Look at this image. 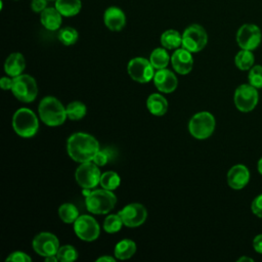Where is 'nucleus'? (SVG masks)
Masks as SVG:
<instances>
[{"label":"nucleus","instance_id":"nucleus-1","mask_svg":"<svg viewBox=\"0 0 262 262\" xmlns=\"http://www.w3.org/2000/svg\"><path fill=\"white\" fill-rule=\"evenodd\" d=\"M99 149L97 139L85 132L73 133L67 140L68 155L78 163L92 161Z\"/></svg>","mask_w":262,"mask_h":262},{"label":"nucleus","instance_id":"nucleus-2","mask_svg":"<svg viewBox=\"0 0 262 262\" xmlns=\"http://www.w3.org/2000/svg\"><path fill=\"white\" fill-rule=\"evenodd\" d=\"M38 114L41 121L49 127H57L64 123L68 118L63 104L54 96H45L38 106Z\"/></svg>","mask_w":262,"mask_h":262},{"label":"nucleus","instance_id":"nucleus-3","mask_svg":"<svg viewBox=\"0 0 262 262\" xmlns=\"http://www.w3.org/2000/svg\"><path fill=\"white\" fill-rule=\"evenodd\" d=\"M117 204V196L112 190L104 188L90 190L85 195V205L87 210L95 215L110 213Z\"/></svg>","mask_w":262,"mask_h":262},{"label":"nucleus","instance_id":"nucleus-4","mask_svg":"<svg viewBox=\"0 0 262 262\" xmlns=\"http://www.w3.org/2000/svg\"><path fill=\"white\" fill-rule=\"evenodd\" d=\"M12 128L18 136L30 138L37 134L39 120L32 110L20 107L12 116Z\"/></svg>","mask_w":262,"mask_h":262},{"label":"nucleus","instance_id":"nucleus-5","mask_svg":"<svg viewBox=\"0 0 262 262\" xmlns=\"http://www.w3.org/2000/svg\"><path fill=\"white\" fill-rule=\"evenodd\" d=\"M216 126L214 116L209 112H199L194 114L188 122L189 133L196 139L203 140L209 138Z\"/></svg>","mask_w":262,"mask_h":262},{"label":"nucleus","instance_id":"nucleus-6","mask_svg":"<svg viewBox=\"0 0 262 262\" xmlns=\"http://www.w3.org/2000/svg\"><path fill=\"white\" fill-rule=\"evenodd\" d=\"M11 92L19 101L25 103L32 102L38 95L37 82L32 76L21 74L13 78Z\"/></svg>","mask_w":262,"mask_h":262},{"label":"nucleus","instance_id":"nucleus-7","mask_svg":"<svg viewBox=\"0 0 262 262\" xmlns=\"http://www.w3.org/2000/svg\"><path fill=\"white\" fill-rule=\"evenodd\" d=\"M208 43V34L204 27L198 24H192L185 28L182 33V45L181 47L196 53L203 50Z\"/></svg>","mask_w":262,"mask_h":262},{"label":"nucleus","instance_id":"nucleus-8","mask_svg":"<svg viewBox=\"0 0 262 262\" xmlns=\"http://www.w3.org/2000/svg\"><path fill=\"white\" fill-rule=\"evenodd\" d=\"M100 177L99 167L92 161L80 163L75 172L76 181L82 188H95L100 182Z\"/></svg>","mask_w":262,"mask_h":262},{"label":"nucleus","instance_id":"nucleus-9","mask_svg":"<svg viewBox=\"0 0 262 262\" xmlns=\"http://www.w3.org/2000/svg\"><path fill=\"white\" fill-rule=\"evenodd\" d=\"M259 100V94L257 88L251 84L239 85L233 95V101L236 108L243 113L251 112L255 108Z\"/></svg>","mask_w":262,"mask_h":262},{"label":"nucleus","instance_id":"nucleus-10","mask_svg":"<svg viewBox=\"0 0 262 262\" xmlns=\"http://www.w3.org/2000/svg\"><path fill=\"white\" fill-rule=\"evenodd\" d=\"M128 75L132 80L138 83H148L154 79L155 68L149 59L144 57H134L127 64Z\"/></svg>","mask_w":262,"mask_h":262},{"label":"nucleus","instance_id":"nucleus-11","mask_svg":"<svg viewBox=\"0 0 262 262\" xmlns=\"http://www.w3.org/2000/svg\"><path fill=\"white\" fill-rule=\"evenodd\" d=\"M74 231L76 235L85 242H93L100 234L98 222L90 215H81L74 222Z\"/></svg>","mask_w":262,"mask_h":262},{"label":"nucleus","instance_id":"nucleus-12","mask_svg":"<svg viewBox=\"0 0 262 262\" xmlns=\"http://www.w3.org/2000/svg\"><path fill=\"white\" fill-rule=\"evenodd\" d=\"M261 40V30L254 24H245L236 32V42L241 49L254 50L260 45Z\"/></svg>","mask_w":262,"mask_h":262},{"label":"nucleus","instance_id":"nucleus-13","mask_svg":"<svg viewBox=\"0 0 262 262\" xmlns=\"http://www.w3.org/2000/svg\"><path fill=\"white\" fill-rule=\"evenodd\" d=\"M32 247L34 251L42 257L56 255L59 249V241L57 236L51 232H40L33 238Z\"/></svg>","mask_w":262,"mask_h":262},{"label":"nucleus","instance_id":"nucleus-14","mask_svg":"<svg viewBox=\"0 0 262 262\" xmlns=\"http://www.w3.org/2000/svg\"><path fill=\"white\" fill-rule=\"evenodd\" d=\"M119 215L125 226L137 227L145 222L147 218V210L139 203H131L119 211Z\"/></svg>","mask_w":262,"mask_h":262},{"label":"nucleus","instance_id":"nucleus-15","mask_svg":"<svg viewBox=\"0 0 262 262\" xmlns=\"http://www.w3.org/2000/svg\"><path fill=\"white\" fill-rule=\"evenodd\" d=\"M171 64L173 70L180 75H187L193 67V58L191 52L183 47L174 50L171 55Z\"/></svg>","mask_w":262,"mask_h":262},{"label":"nucleus","instance_id":"nucleus-16","mask_svg":"<svg viewBox=\"0 0 262 262\" xmlns=\"http://www.w3.org/2000/svg\"><path fill=\"white\" fill-rule=\"evenodd\" d=\"M152 80L156 88L163 93H171L175 91L178 86V79L176 75L167 68L157 70Z\"/></svg>","mask_w":262,"mask_h":262},{"label":"nucleus","instance_id":"nucleus-17","mask_svg":"<svg viewBox=\"0 0 262 262\" xmlns=\"http://www.w3.org/2000/svg\"><path fill=\"white\" fill-rule=\"evenodd\" d=\"M103 24L113 32H119L126 26L125 12L117 6H110L103 12Z\"/></svg>","mask_w":262,"mask_h":262},{"label":"nucleus","instance_id":"nucleus-18","mask_svg":"<svg viewBox=\"0 0 262 262\" xmlns=\"http://www.w3.org/2000/svg\"><path fill=\"white\" fill-rule=\"evenodd\" d=\"M250 180V171L243 165L237 164L232 166L227 172V183L228 185L235 190L244 188Z\"/></svg>","mask_w":262,"mask_h":262},{"label":"nucleus","instance_id":"nucleus-19","mask_svg":"<svg viewBox=\"0 0 262 262\" xmlns=\"http://www.w3.org/2000/svg\"><path fill=\"white\" fill-rule=\"evenodd\" d=\"M40 23L46 30L56 31L60 29V26L62 24V15L55 8V6L46 7L40 13Z\"/></svg>","mask_w":262,"mask_h":262},{"label":"nucleus","instance_id":"nucleus-20","mask_svg":"<svg viewBox=\"0 0 262 262\" xmlns=\"http://www.w3.org/2000/svg\"><path fill=\"white\" fill-rule=\"evenodd\" d=\"M26 69V59L19 52H13L7 56L4 62V72L7 76L14 78L23 74Z\"/></svg>","mask_w":262,"mask_h":262},{"label":"nucleus","instance_id":"nucleus-21","mask_svg":"<svg viewBox=\"0 0 262 262\" xmlns=\"http://www.w3.org/2000/svg\"><path fill=\"white\" fill-rule=\"evenodd\" d=\"M146 107L151 115L162 117L168 111V101L162 94L152 93L146 99Z\"/></svg>","mask_w":262,"mask_h":262},{"label":"nucleus","instance_id":"nucleus-22","mask_svg":"<svg viewBox=\"0 0 262 262\" xmlns=\"http://www.w3.org/2000/svg\"><path fill=\"white\" fill-rule=\"evenodd\" d=\"M54 6L62 16L72 17L81 11L82 2L81 0H55Z\"/></svg>","mask_w":262,"mask_h":262},{"label":"nucleus","instance_id":"nucleus-23","mask_svg":"<svg viewBox=\"0 0 262 262\" xmlns=\"http://www.w3.org/2000/svg\"><path fill=\"white\" fill-rule=\"evenodd\" d=\"M161 45L168 50H175L182 45V34L174 29L166 30L160 37Z\"/></svg>","mask_w":262,"mask_h":262},{"label":"nucleus","instance_id":"nucleus-24","mask_svg":"<svg viewBox=\"0 0 262 262\" xmlns=\"http://www.w3.org/2000/svg\"><path fill=\"white\" fill-rule=\"evenodd\" d=\"M136 252V244L134 241L124 238L117 243L114 249L115 257L119 260H127L131 258Z\"/></svg>","mask_w":262,"mask_h":262},{"label":"nucleus","instance_id":"nucleus-25","mask_svg":"<svg viewBox=\"0 0 262 262\" xmlns=\"http://www.w3.org/2000/svg\"><path fill=\"white\" fill-rule=\"evenodd\" d=\"M168 49L162 47L155 48L150 55H149V61L151 66L155 68V70H161L167 68L169 62L171 61V56L169 55Z\"/></svg>","mask_w":262,"mask_h":262},{"label":"nucleus","instance_id":"nucleus-26","mask_svg":"<svg viewBox=\"0 0 262 262\" xmlns=\"http://www.w3.org/2000/svg\"><path fill=\"white\" fill-rule=\"evenodd\" d=\"M58 216L62 222L67 224H71V223H74L80 215H79L78 208L74 204L64 203L60 205L58 208Z\"/></svg>","mask_w":262,"mask_h":262},{"label":"nucleus","instance_id":"nucleus-27","mask_svg":"<svg viewBox=\"0 0 262 262\" xmlns=\"http://www.w3.org/2000/svg\"><path fill=\"white\" fill-rule=\"evenodd\" d=\"M254 61L255 57L252 50L241 49L234 57V63L236 68L242 71L250 70L254 66Z\"/></svg>","mask_w":262,"mask_h":262},{"label":"nucleus","instance_id":"nucleus-28","mask_svg":"<svg viewBox=\"0 0 262 262\" xmlns=\"http://www.w3.org/2000/svg\"><path fill=\"white\" fill-rule=\"evenodd\" d=\"M100 186L107 190H115L121 184V178L119 174L115 171H106L101 174L100 177Z\"/></svg>","mask_w":262,"mask_h":262},{"label":"nucleus","instance_id":"nucleus-29","mask_svg":"<svg viewBox=\"0 0 262 262\" xmlns=\"http://www.w3.org/2000/svg\"><path fill=\"white\" fill-rule=\"evenodd\" d=\"M67 115L70 120L78 121L85 117L87 113V107L82 101H72L67 106Z\"/></svg>","mask_w":262,"mask_h":262},{"label":"nucleus","instance_id":"nucleus-30","mask_svg":"<svg viewBox=\"0 0 262 262\" xmlns=\"http://www.w3.org/2000/svg\"><path fill=\"white\" fill-rule=\"evenodd\" d=\"M57 38L59 42L66 46L74 45L79 38L78 31L72 27H63L58 30Z\"/></svg>","mask_w":262,"mask_h":262},{"label":"nucleus","instance_id":"nucleus-31","mask_svg":"<svg viewBox=\"0 0 262 262\" xmlns=\"http://www.w3.org/2000/svg\"><path fill=\"white\" fill-rule=\"evenodd\" d=\"M124 225L121 216L118 214H110L103 221V229L107 233H116L121 230Z\"/></svg>","mask_w":262,"mask_h":262},{"label":"nucleus","instance_id":"nucleus-32","mask_svg":"<svg viewBox=\"0 0 262 262\" xmlns=\"http://www.w3.org/2000/svg\"><path fill=\"white\" fill-rule=\"evenodd\" d=\"M56 257L60 262H72L77 260L78 251L72 245H64L59 247Z\"/></svg>","mask_w":262,"mask_h":262},{"label":"nucleus","instance_id":"nucleus-33","mask_svg":"<svg viewBox=\"0 0 262 262\" xmlns=\"http://www.w3.org/2000/svg\"><path fill=\"white\" fill-rule=\"evenodd\" d=\"M249 84L254 86L257 89L262 88V66L256 64L250 69L248 74Z\"/></svg>","mask_w":262,"mask_h":262},{"label":"nucleus","instance_id":"nucleus-34","mask_svg":"<svg viewBox=\"0 0 262 262\" xmlns=\"http://www.w3.org/2000/svg\"><path fill=\"white\" fill-rule=\"evenodd\" d=\"M6 262H31L32 258L25 252L15 251L9 254V256L5 259Z\"/></svg>","mask_w":262,"mask_h":262},{"label":"nucleus","instance_id":"nucleus-35","mask_svg":"<svg viewBox=\"0 0 262 262\" xmlns=\"http://www.w3.org/2000/svg\"><path fill=\"white\" fill-rule=\"evenodd\" d=\"M110 158H111V155L106 149L104 150L99 149L97 154L94 156L92 162L95 163L98 167H101V166H104L110 161Z\"/></svg>","mask_w":262,"mask_h":262},{"label":"nucleus","instance_id":"nucleus-36","mask_svg":"<svg viewBox=\"0 0 262 262\" xmlns=\"http://www.w3.org/2000/svg\"><path fill=\"white\" fill-rule=\"evenodd\" d=\"M251 210L254 215H256L259 218H262V193H260L253 200Z\"/></svg>","mask_w":262,"mask_h":262},{"label":"nucleus","instance_id":"nucleus-37","mask_svg":"<svg viewBox=\"0 0 262 262\" xmlns=\"http://www.w3.org/2000/svg\"><path fill=\"white\" fill-rule=\"evenodd\" d=\"M48 0H32L31 9L36 13H41L47 7Z\"/></svg>","mask_w":262,"mask_h":262},{"label":"nucleus","instance_id":"nucleus-38","mask_svg":"<svg viewBox=\"0 0 262 262\" xmlns=\"http://www.w3.org/2000/svg\"><path fill=\"white\" fill-rule=\"evenodd\" d=\"M13 84V78L11 77H2L0 79V87L3 90H11Z\"/></svg>","mask_w":262,"mask_h":262},{"label":"nucleus","instance_id":"nucleus-39","mask_svg":"<svg viewBox=\"0 0 262 262\" xmlns=\"http://www.w3.org/2000/svg\"><path fill=\"white\" fill-rule=\"evenodd\" d=\"M253 248L255 252L262 254V233L256 235L253 239Z\"/></svg>","mask_w":262,"mask_h":262},{"label":"nucleus","instance_id":"nucleus-40","mask_svg":"<svg viewBox=\"0 0 262 262\" xmlns=\"http://www.w3.org/2000/svg\"><path fill=\"white\" fill-rule=\"evenodd\" d=\"M116 257H112V256H101L98 257L96 259V262H102V261H110V262H114L116 259Z\"/></svg>","mask_w":262,"mask_h":262},{"label":"nucleus","instance_id":"nucleus-41","mask_svg":"<svg viewBox=\"0 0 262 262\" xmlns=\"http://www.w3.org/2000/svg\"><path fill=\"white\" fill-rule=\"evenodd\" d=\"M57 261H58V259H57L56 255L45 257V262H57Z\"/></svg>","mask_w":262,"mask_h":262},{"label":"nucleus","instance_id":"nucleus-42","mask_svg":"<svg viewBox=\"0 0 262 262\" xmlns=\"http://www.w3.org/2000/svg\"><path fill=\"white\" fill-rule=\"evenodd\" d=\"M244 261H248V262H253L254 260L252 259V258H250V257H246V256H243V257H241L238 260H237V262H244Z\"/></svg>","mask_w":262,"mask_h":262},{"label":"nucleus","instance_id":"nucleus-43","mask_svg":"<svg viewBox=\"0 0 262 262\" xmlns=\"http://www.w3.org/2000/svg\"><path fill=\"white\" fill-rule=\"evenodd\" d=\"M257 168H258V171L259 173L262 175V157L260 158V160L258 161V164H257Z\"/></svg>","mask_w":262,"mask_h":262},{"label":"nucleus","instance_id":"nucleus-44","mask_svg":"<svg viewBox=\"0 0 262 262\" xmlns=\"http://www.w3.org/2000/svg\"><path fill=\"white\" fill-rule=\"evenodd\" d=\"M48 1H55V0H48Z\"/></svg>","mask_w":262,"mask_h":262}]
</instances>
